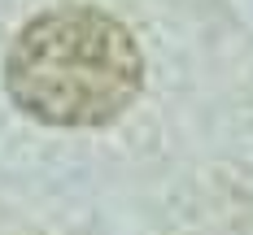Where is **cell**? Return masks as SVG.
Instances as JSON below:
<instances>
[{
  "label": "cell",
  "mask_w": 253,
  "mask_h": 235,
  "mask_svg": "<svg viewBox=\"0 0 253 235\" xmlns=\"http://www.w3.org/2000/svg\"><path fill=\"white\" fill-rule=\"evenodd\" d=\"M144 87V52L114 13L61 4L13 35L4 57V92L44 127H109Z\"/></svg>",
  "instance_id": "6da1fadb"
}]
</instances>
